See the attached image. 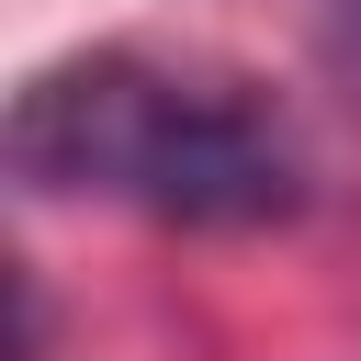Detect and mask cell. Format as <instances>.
<instances>
[{
  "label": "cell",
  "instance_id": "cell-1",
  "mask_svg": "<svg viewBox=\"0 0 361 361\" xmlns=\"http://www.w3.org/2000/svg\"><path fill=\"white\" fill-rule=\"evenodd\" d=\"M11 180L45 203H135L158 226L305 214V158L248 90L147 68L124 45L56 56L11 90Z\"/></svg>",
  "mask_w": 361,
  "mask_h": 361
},
{
  "label": "cell",
  "instance_id": "cell-2",
  "mask_svg": "<svg viewBox=\"0 0 361 361\" xmlns=\"http://www.w3.org/2000/svg\"><path fill=\"white\" fill-rule=\"evenodd\" d=\"M316 45H327V68L361 90V0H316Z\"/></svg>",
  "mask_w": 361,
  "mask_h": 361
}]
</instances>
